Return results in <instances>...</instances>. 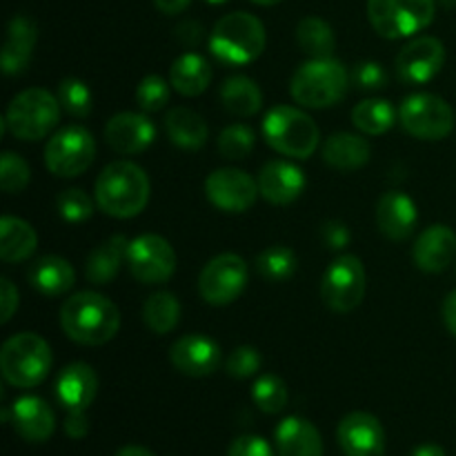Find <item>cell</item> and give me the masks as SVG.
Instances as JSON below:
<instances>
[{"mask_svg": "<svg viewBox=\"0 0 456 456\" xmlns=\"http://www.w3.org/2000/svg\"><path fill=\"white\" fill-rule=\"evenodd\" d=\"M169 83L181 96H200L212 83V65L200 53H183L172 62Z\"/></svg>", "mask_w": 456, "mask_h": 456, "instance_id": "cell-27", "label": "cell"}, {"mask_svg": "<svg viewBox=\"0 0 456 456\" xmlns=\"http://www.w3.org/2000/svg\"><path fill=\"white\" fill-rule=\"evenodd\" d=\"M29 165L25 159H20L13 151H4L0 159V187L7 194H20L27 185H29Z\"/></svg>", "mask_w": 456, "mask_h": 456, "instance_id": "cell-41", "label": "cell"}, {"mask_svg": "<svg viewBox=\"0 0 456 456\" xmlns=\"http://www.w3.org/2000/svg\"><path fill=\"white\" fill-rule=\"evenodd\" d=\"M254 142H256V138H254L252 127L234 123L223 129L221 136H218V151L227 160H243L254 150Z\"/></svg>", "mask_w": 456, "mask_h": 456, "instance_id": "cell-39", "label": "cell"}, {"mask_svg": "<svg viewBox=\"0 0 456 456\" xmlns=\"http://www.w3.org/2000/svg\"><path fill=\"white\" fill-rule=\"evenodd\" d=\"M321 239L325 240L330 249H343L350 243V230L341 221H328L321 227Z\"/></svg>", "mask_w": 456, "mask_h": 456, "instance_id": "cell-46", "label": "cell"}, {"mask_svg": "<svg viewBox=\"0 0 456 456\" xmlns=\"http://www.w3.org/2000/svg\"><path fill=\"white\" fill-rule=\"evenodd\" d=\"M321 297L337 314H350L365 297V267L359 256L343 254L334 258L321 281Z\"/></svg>", "mask_w": 456, "mask_h": 456, "instance_id": "cell-10", "label": "cell"}, {"mask_svg": "<svg viewBox=\"0 0 456 456\" xmlns=\"http://www.w3.org/2000/svg\"><path fill=\"white\" fill-rule=\"evenodd\" d=\"M127 239L123 234H116L98 248H94L87 256L85 276L96 285L111 283L118 276L123 258L127 256Z\"/></svg>", "mask_w": 456, "mask_h": 456, "instance_id": "cell-29", "label": "cell"}, {"mask_svg": "<svg viewBox=\"0 0 456 456\" xmlns=\"http://www.w3.org/2000/svg\"><path fill=\"white\" fill-rule=\"evenodd\" d=\"M96 156V141L92 132L80 125H69L53 134L45 145V165L61 178H74L87 172Z\"/></svg>", "mask_w": 456, "mask_h": 456, "instance_id": "cell-9", "label": "cell"}, {"mask_svg": "<svg viewBox=\"0 0 456 456\" xmlns=\"http://www.w3.org/2000/svg\"><path fill=\"white\" fill-rule=\"evenodd\" d=\"M227 456H274V450L270 448V444L263 436L243 435L230 445Z\"/></svg>", "mask_w": 456, "mask_h": 456, "instance_id": "cell-45", "label": "cell"}, {"mask_svg": "<svg viewBox=\"0 0 456 456\" xmlns=\"http://www.w3.org/2000/svg\"><path fill=\"white\" fill-rule=\"evenodd\" d=\"M136 102L142 111L154 114L160 111L169 102V85L163 76L150 74L138 83L136 87Z\"/></svg>", "mask_w": 456, "mask_h": 456, "instance_id": "cell-42", "label": "cell"}, {"mask_svg": "<svg viewBox=\"0 0 456 456\" xmlns=\"http://www.w3.org/2000/svg\"><path fill=\"white\" fill-rule=\"evenodd\" d=\"M338 445L346 456H386V432L370 412H350L337 430Z\"/></svg>", "mask_w": 456, "mask_h": 456, "instance_id": "cell-16", "label": "cell"}, {"mask_svg": "<svg viewBox=\"0 0 456 456\" xmlns=\"http://www.w3.org/2000/svg\"><path fill=\"white\" fill-rule=\"evenodd\" d=\"M352 123L368 136H381L396 123V110L383 98H368L352 110Z\"/></svg>", "mask_w": 456, "mask_h": 456, "instance_id": "cell-33", "label": "cell"}, {"mask_svg": "<svg viewBox=\"0 0 456 456\" xmlns=\"http://www.w3.org/2000/svg\"><path fill=\"white\" fill-rule=\"evenodd\" d=\"M441 316H444V323L448 328V332L456 338V289L445 297L444 305H441Z\"/></svg>", "mask_w": 456, "mask_h": 456, "instance_id": "cell-50", "label": "cell"}, {"mask_svg": "<svg viewBox=\"0 0 456 456\" xmlns=\"http://www.w3.org/2000/svg\"><path fill=\"white\" fill-rule=\"evenodd\" d=\"M305 190V176L289 160H270L258 172V191L272 205H289Z\"/></svg>", "mask_w": 456, "mask_h": 456, "instance_id": "cell-20", "label": "cell"}, {"mask_svg": "<svg viewBox=\"0 0 456 456\" xmlns=\"http://www.w3.org/2000/svg\"><path fill=\"white\" fill-rule=\"evenodd\" d=\"M265 142L289 159H310L316 151L321 134L312 116L292 105H276L263 118Z\"/></svg>", "mask_w": 456, "mask_h": 456, "instance_id": "cell-6", "label": "cell"}, {"mask_svg": "<svg viewBox=\"0 0 456 456\" xmlns=\"http://www.w3.org/2000/svg\"><path fill=\"white\" fill-rule=\"evenodd\" d=\"M205 3H209V4H225L227 0H205Z\"/></svg>", "mask_w": 456, "mask_h": 456, "instance_id": "cell-55", "label": "cell"}, {"mask_svg": "<svg viewBox=\"0 0 456 456\" xmlns=\"http://www.w3.org/2000/svg\"><path fill=\"white\" fill-rule=\"evenodd\" d=\"M258 194V181H254L243 169H216L205 181V196L209 203L227 214L248 212L256 203Z\"/></svg>", "mask_w": 456, "mask_h": 456, "instance_id": "cell-14", "label": "cell"}, {"mask_svg": "<svg viewBox=\"0 0 456 456\" xmlns=\"http://www.w3.org/2000/svg\"><path fill=\"white\" fill-rule=\"evenodd\" d=\"M248 285V263L239 254H218L199 276V294L209 305H230Z\"/></svg>", "mask_w": 456, "mask_h": 456, "instance_id": "cell-13", "label": "cell"}, {"mask_svg": "<svg viewBox=\"0 0 456 456\" xmlns=\"http://www.w3.org/2000/svg\"><path fill=\"white\" fill-rule=\"evenodd\" d=\"M412 456H445V450L441 448V445H435V444H423L414 450Z\"/></svg>", "mask_w": 456, "mask_h": 456, "instance_id": "cell-52", "label": "cell"}, {"mask_svg": "<svg viewBox=\"0 0 456 456\" xmlns=\"http://www.w3.org/2000/svg\"><path fill=\"white\" fill-rule=\"evenodd\" d=\"M252 399L256 408L265 414H279L288 405V386L276 374H263L252 387Z\"/></svg>", "mask_w": 456, "mask_h": 456, "instance_id": "cell-37", "label": "cell"}, {"mask_svg": "<svg viewBox=\"0 0 456 456\" xmlns=\"http://www.w3.org/2000/svg\"><path fill=\"white\" fill-rule=\"evenodd\" d=\"M154 138L156 125L145 114L136 111H120L105 125V142L123 156L141 154L154 142Z\"/></svg>", "mask_w": 456, "mask_h": 456, "instance_id": "cell-18", "label": "cell"}, {"mask_svg": "<svg viewBox=\"0 0 456 456\" xmlns=\"http://www.w3.org/2000/svg\"><path fill=\"white\" fill-rule=\"evenodd\" d=\"M56 208L62 221L67 223H85L92 218L94 214V200L89 199L87 191L80 187H71V190H62L56 196Z\"/></svg>", "mask_w": 456, "mask_h": 456, "instance_id": "cell-40", "label": "cell"}, {"mask_svg": "<svg viewBox=\"0 0 456 456\" xmlns=\"http://www.w3.org/2000/svg\"><path fill=\"white\" fill-rule=\"evenodd\" d=\"M58 101L69 116L87 118L92 114V92L87 85L78 78H62L58 85Z\"/></svg>", "mask_w": 456, "mask_h": 456, "instance_id": "cell-38", "label": "cell"}, {"mask_svg": "<svg viewBox=\"0 0 456 456\" xmlns=\"http://www.w3.org/2000/svg\"><path fill=\"white\" fill-rule=\"evenodd\" d=\"M65 432L71 439H83L89 432V419L85 414V410H74V412H67L65 419Z\"/></svg>", "mask_w": 456, "mask_h": 456, "instance_id": "cell-48", "label": "cell"}, {"mask_svg": "<svg viewBox=\"0 0 456 456\" xmlns=\"http://www.w3.org/2000/svg\"><path fill=\"white\" fill-rule=\"evenodd\" d=\"M191 0H154L156 9L159 12H163L165 16H176V13L185 12L187 7H190Z\"/></svg>", "mask_w": 456, "mask_h": 456, "instance_id": "cell-51", "label": "cell"}, {"mask_svg": "<svg viewBox=\"0 0 456 456\" xmlns=\"http://www.w3.org/2000/svg\"><path fill=\"white\" fill-rule=\"evenodd\" d=\"M29 281L43 297H61L74 285V267L61 256H43L29 270Z\"/></svg>", "mask_w": 456, "mask_h": 456, "instance_id": "cell-31", "label": "cell"}, {"mask_svg": "<svg viewBox=\"0 0 456 456\" xmlns=\"http://www.w3.org/2000/svg\"><path fill=\"white\" fill-rule=\"evenodd\" d=\"M347 85L350 76L343 62L334 58H312L294 71L289 94L307 110H328L346 96Z\"/></svg>", "mask_w": 456, "mask_h": 456, "instance_id": "cell-4", "label": "cell"}, {"mask_svg": "<svg viewBox=\"0 0 456 456\" xmlns=\"http://www.w3.org/2000/svg\"><path fill=\"white\" fill-rule=\"evenodd\" d=\"M98 392V377L92 365L69 363L56 379V399L67 412L87 410L94 403Z\"/></svg>", "mask_w": 456, "mask_h": 456, "instance_id": "cell-23", "label": "cell"}, {"mask_svg": "<svg viewBox=\"0 0 456 456\" xmlns=\"http://www.w3.org/2000/svg\"><path fill=\"white\" fill-rule=\"evenodd\" d=\"M125 263H127L134 279L141 281V283H167L176 272V252L163 236L142 234L129 240Z\"/></svg>", "mask_w": 456, "mask_h": 456, "instance_id": "cell-12", "label": "cell"}, {"mask_svg": "<svg viewBox=\"0 0 456 456\" xmlns=\"http://www.w3.org/2000/svg\"><path fill=\"white\" fill-rule=\"evenodd\" d=\"M221 102L230 114L249 118L263 107V92L256 80L248 76H230L221 87Z\"/></svg>", "mask_w": 456, "mask_h": 456, "instance_id": "cell-32", "label": "cell"}, {"mask_svg": "<svg viewBox=\"0 0 456 456\" xmlns=\"http://www.w3.org/2000/svg\"><path fill=\"white\" fill-rule=\"evenodd\" d=\"M61 328L78 346H105L118 334L120 312L98 292H78L61 307Z\"/></svg>", "mask_w": 456, "mask_h": 456, "instance_id": "cell-1", "label": "cell"}, {"mask_svg": "<svg viewBox=\"0 0 456 456\" xmlns=\"http://www.w3.org/2000/svg\"><path fill=\"white\" fill-rule=\"evenodd\" d=\"M445 62V47L435 36H419L401 47L396 53L395 69L401 83L405 85H423L430 83L441 71Z\"/></svg>", "mask_w": 456, "mask_h": 456, "instance_id": "cell-15", "label": "cell"}, {"mask_svg": "<svg viewBox=\"0 0 456 456\" xmlns=\"http://www.w3.org/2000/svg\"><path fill=\"white\" fill-rule=\"evenodd\" d=\"M9 419H12L18 435L25 441H29V444H45L53 435V430H56L53 410L40 396L25 395L13 401Z\"/></svg>", "mask_w": 456, "mask_h": 456, "instance_id": "cell-21", "label": "cell"}, {"mask_svg": "<svg viewBox=\"0 0 456 456\" xmlns=\"http://www.w3.org/2000/svg\"><path fill=\"white\" fill-rule=\"evenodd\" d=\"M0 305H3V316H0V323H9L13 316V312L18 310V289L7 276L0 279Z\"/></svg>", "mask_w": 456, "mask_h": 456, "instance_id": "cell-47", "label": "cell"}, {"mask_svg": "<svg viewBox=\"0 0 456 456\" xmlns=\"http://www.w3.org/2000/svg\"><path fill=\"white\" fill-rule=\"evenodd\" d=\"M52 361V347L43 337L20 332L4 341L0 350V372L9 386L29 390L49 377Z\"/></svg>", "mask_w": 456, "mask_h": 456, "instance_id": "cell-5", "label": "cell"}, {"mask_svg": "<svg viewBox=\"0 0 456 456\" xmlns=\"http://www.w3.org/2000/svg\"><path fill=\"white\" fill-rule=\"evenodd\" d=\"M150 191L145 169L132 160H114L98 174L94 199L107 216L134 218L147 208Z\"/></svg>", "mask_w": 456, "mask_h": 456, "instance_id": "cell-2", "label": "cell"}, {"mask_svg": "<svg viewBox=\"0 0 456 456\" xmlns=\"http://www.w3.org/2000/svg\"><path fill=\"white\" fill-rule=\"evenodd\" d=\"M419 212L414 200L403 191H386L377 205V225L390 240H405L414 232Z\"/></svg>", "mask_w": 456, "mask_h": 456, "instance_id": "cell-22", "label": "cell"}, {"mask_svg": "<svg viewBox=\"0 0 456 456\" xmlns=\"http://www.w3.org/2000/svg\"><path fill=\"white\" fill-rule=\"evenodd\" d=\"M142 321L154 334H169L181 321V303L172 292H156L142 303Z\"/></svg>", "mask_w": 456, "mask_h": 456, "instance_id": "cell-35", "label": "cell"}, {"mask_svg": "<svg viewBox=\"0 0 456 456\" xmlns=\"http://www.w3.org/2000/svg\"><path fill=\"white\" fill-rule=\"evenodd\" d=\"M412 258L417 267L428 274L448 270L456 258V234L448 225H430L414 240Z\"/></svg>", "mask_w": 456, "mask_h": 456, "instance_id": "cell-19", "label": "cell"}, {"mask_svg": "<svg viewBox=\"0 0 456 456\" xmlns=\"http://www.w3.org/2000/svg\"><path fill=\"white\" fill-rule=\"evenodd\" d=\"M176 38L181 40L183 45H187V47H194V45H199L200 40H203L205 31H203V25L196 20H185L181 22V25L176 27Z\"/></svg>", "mask_w": 456, "mask_h": 456, "instance_id": "cell-49", "label": "cell"}, {"mask_svg": "<svg viewBox=\"0 0 456 456\" xmlns=\"http://www.w3.org/2000/svg\"><path fill=\"white\" fill-rule=\"evenodd\" d=\"M399 120L419 141H441L454 129V110L435 94H412L401 102Z\"/></svg>", "mask_w": 456, "mask_h": 456, "instance_id": "cell-11", "label": "cell"}, {"mask_svg": "<svg viewBox=\"0 0 456 456\" xmlns=\"http://www.w3.org/2000/svg\"><path fill=\"white\" fill-rule=\"evenodd\" d=\"M254 4H261V7H272V4H279L281 0H252Z\"/></svg>", "mask_w": 456, "mask_h": 456, "instance_id": "cell-54", "label": "cell"}, {"mask_svg": "<svg viewBox=\"0 0 456 456\" xmlns=\"http://www.w3.org/2000/svg\"><path fill=\"white\" fill-rule=\"evenodd\" d=\"M261 354H258L256 347L252 346H240L236 347L234 352L230 354V359H227L225 368H227V374L234 379H249L254 377V374L261 370Z\"/></svg>", "mask_w": 456, "mask_h": 456, "instance_id": "cell-43", "label": "cell"}, {"mask_svg": "<svg viewBox=\"0 0 456 456\" xmlns=\"http://www.w3.org/2000/svg\"><path fill=\"white\" fill-rule=\"evenodd\" d=\"M169 361L185 377H209L221 363V347L205 334H185L172 343Z\"/></svg>", "mask_w": 456, "mask_h": 456, "instance_id": "cell-17", "label": "cell"}, {"mask_svg": "<svg viewBox=\"0 0 456 456\" xmlns=\"http://www.w3.org/2000/svg\"><path fill=\"white\" fill-rule=\"evenodd\" d=\"M352 83L359 89H365V92H372V89H383L387 83V74L383 69V65L372 61H365L361 65L354 67L352 71Z\"/></svg>", "mask_w": 456, "mask_h": 456, "instance_id": "cell-44", "label": "cell"}, {"mask_svg": "<svg viewBox=\"0 0 456 456\" xmlns=\"http://www.w3.org/2000/svg\"><path fill=\"white\" fill-rule=\"evenodd\" d=\"M297 43L310 58H332L337 38L323 18L305 16L297 25Z\"/></svg>", "mask_w": 456, "mask_h": 456, "instance_id": "cell-34", "label": "cell"}, {"mask_svg": "<svg viewBox=\"0 0 456 456\" xmlns=\"http://www.w3.org/2000/svg\"><path fill=\"white\" fill-rule=\"evenodd\" d=\"M436 13V0H368V18L387 40L410 38L426 29Z\"/></svg>", "mask_w": 456, "mask_h": 456, "instance_id": "cell-8", "label": "cell"}, {"mask_svg": "<svg viewBox=\"0 0 456 456\" xmlns=\"http://www.w3.org/2000/svg\"><path fill=\"white\" fill-rule=\"evenodd\" d=\"M267 34L263 22L248 12H234L223 16L209 36V49L223 65L243 67L263 53Z\"/></svg>", "mask_w": 456, "mask_h": 456, "instance_id": "cell-3", "label": "cell"}, {"mask_svg": "<svg viewBox=\"0 0 456 456\" xmlns=\"http://www.w3.org/2000/svg\"><path fill=\"white\" fill-rule=\"evenodd\" d=\"M38 234L27 221L18 216H3L0 221V258L4 263L27 261L36 252Z\"/></svg>", "mask_w": 456, "mask_h": 456, "instance_id": "cell-30", "label": "cell"}, {"mask_svg": "<svg viewBox=\"0 0 456 456\" xmlns=\"http://www.w3.org/2000/svg\"><path fill=\"white\" fill-rule=\"evenodd\" d=\"M38 40V27L29 16H13L9 22L0 65L7 76H18L27 69L34 56V45Z\"/></svg>", "mask_w": 456, "mask_h": 456, "instance_id": "cell-24", "label": "cell"}, {"mask_svg": "<svg viewBox=\"0 0 456 456\" xmlns=\"http://www.w3.org/2000/svg\"><path fill=\"white\" fill-rule=\"evenodd\" d=\"M256 270L270 283H283L297 272V254L285 245H272L258 254Z\"/></svg>", "mask_w": 456, "mask_h": 456, "instance_id": "cell-36", "label": "cell"}, {"mask_svg": "<svg viewBox=\"0 0 456 456\" xmlns=\"http://www.w3.org/2000/svg\"><path fill=\"white\" fill-rule=\"evenodd\" d=\"M165 132L167 138L181 150H200L208 142L209 129L203 116L190 107H174L165 116Z\"/></svg>", "mask_w": 456, "mask_h": 456, "instance_id": "cell-28", "label": "cell"}, {"mask_svg": "<svg viewBox=\"0 0 456 456\" xmlns=\"http://www.w3.org/2000/svg\"><path fill=\"white\" fill-rule=\"evenodd\" d=\"M370 142L350 132L332 134L323 142V160L338 172H354L370 160Z\"/></svg>", "mask_w": 456, "mask_h": 456, "instance_id": "cell-26", "label": "cell"}, {"mask_svg": "<svg viewBox=\"0 0 456 456\" xmlns=\"http://www.w3.org/2000/svg\"><path fill=\"white\" fill-rule=\"evenodd\" d=\"M279 456H323V439L314 423L301 417H288L276 428Z\"/></svg>", "mask_w": 456, "mask_h": 456, "instance_id": "cell-25", "label": "cell"}, {"mask_svg": "<svg viewBox=\"0 0 456 456\" xmlns=\"http://www.w3.org/2000/svg\"><path fill=\"white\" fill-rule=\"evenodd\" d=\"M61 120V101L43 87H31L13 96L4 114L3 129L25 142L49 136Z\"/></svg>", "mask_w": 456, "mask_h": 456, "instance_id": "cell-7", "label": "cell"}, {"mask_svg": "<svg viewBox=\"0 0 456 456\" xmlns=\"http://www.w3.org/2000/svg\"><path fill=\"white\" fill-rule=\"evenodd\" d=\"M116 456H156L151 454L147 448H141V445H125V448H120Z\"/></svg>", "mask_w": 456, "mask_h": 456, "instance_id": "cell-53", "label": "cell"}]
</instances>
